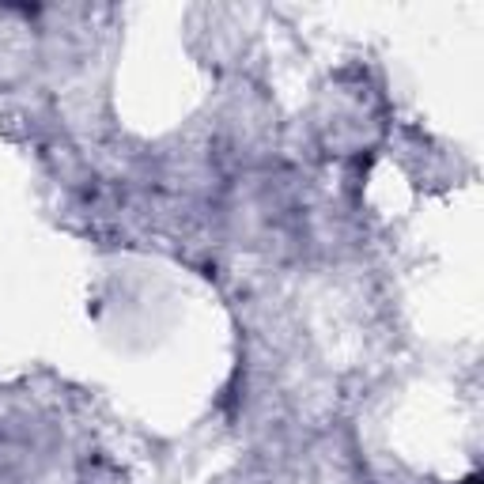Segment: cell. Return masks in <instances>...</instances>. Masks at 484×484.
<instances>
[{
  "label": "cell",
  "mask_w": 484,
  "mask_h": 484,
  "mask_svg": "<svg viewBox=\"0 0 484 484\" xmlns=\"http://www.w3.org/2000/svg\"><path fill=\"white\" fill-rule=\"evenodd\" d=\"M466 484H480V480H477V477H469V480H466Z\"/></svg>",
  "instance_id": "1"
}]
</instances>
